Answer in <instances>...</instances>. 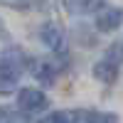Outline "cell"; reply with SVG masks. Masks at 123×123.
I'll return each mask as SVG.
<instances>
[{
	"label": "cell",
	"mask_w": 123,
	"mask_h": 123,
	"mask_svg": "<svg viewBox=\"0 0 123 123\" xmlns=\"http://www.w3.org/2000/svg\"><path fill=\"white\" fill-rule=\"evenodd\" d=\"M27 69V54L20 47H7L0 54V91L10 94Z\"/></svg>",
	"instance_id": "cell-1"
},
{
	"label": "cell",
	"mask_w": 123,
	"mask_h": 123,
	"mask_svg": "<svg viewBox=\"0 0 123 123\" xmlns=\"http://www.w3.org/2000/svg\"><path fill=\"white\" fill-rule=\"evenodd\" d=\"M121 59H123V49H121V44H113V47L106 52V57L98 59L96 64H94V69H91L94 79H98L101 84H113V81L118 79Z\"/></svg>",
	"instance_id": "cell-2"
},
{
	"label": "cell",
	"mask_w": 123,
	"mask_h": 123,
	"mask_svg": "<svg viewBox=\"0 0 123 123\" xmlns=\"http://www.w3.org/2000/svg\"><path fill=\"white\" fill-rule=\"evenodd\" d=\"M49 108V96L44 94L42 89H35V86H25L17 91V111L20 113H42V111Z\"/></svg>",
	"instance_id": "cell-3"
},
{
	"label": "cell",
	"mask_w": 123,
	"mask_h": 123,
	"mask_svg": "<svg viewBox=\"0 0 123 123\" xmlns=\"http://www.w3.org/2000/svg\"><path fill=\"white\" fill-rule=\"evenodd\" d=\"M39 39H42V44L49 47L54 54H62L67 49V35H64V27L57 25V22H44L39 27Z\"/></svg>",
	"instance_id": "cell-4"
},
{
	"label": "cell",
	"mask_w": 123,
	"mask_h": 123,
	"mask_svg": "<svg viewBox=\"0 0 123 123\" xmlns=\"http://www.w3.org/2000/svg\"><path fill=\"white\" fill-rule=\"evenodd\" d=\"M62 69H64V67H62V62L57 57H47V59L37 62V67L32 69V74H35V79L39 81V84L47 89V86H54V81L62 74Z\"/></svg>",
	"instance_id": "cell-5"
},
{
	"label": "cell",
	"mask_w": 123,
	"mask_h": 123,
	"mask_svg": "<svg viewBox=\"0 0 123 123\" xmlns=\"http://www.w3.org/2000/svg\"><path fill=\"white\" fill-rule=\"evenodd\" d=\"M121 25H123V7H104L96 12L98 32H116Z\"/></svg>",
	"instance_id": "cell-6"
},
{
	"label": "cell",
	"mask_w": 123,
	"mask_h": 123,
	"mask_svg": "<svg viewBox=\"0 0 123 123\" xmlns=\"http://www.w3.org/2000/svg\"><path fill=\"white\" fill-rule=\"evenodd\" d=\"M69 15H86V12H98L104 0H62Z\"/></svg>",
	"instance_id": "cell-7"
},
{
	"label": "cell",
	"mask_w": 123,
	"mask_h": 123,
	"mask_svg": "<svg viewBox=\"0 0 123 123\" xmlns=\"http://www.w3.org/2000/svg\"><path fill=\"white\" fill-rule=\"evenodd\" d=\"M47 0H0V5L12 7V10H42Z\"/></svg>",
	"instance_id": "cell-8"
},
{
	"label": "cell",
	"mask_w": 123,
	"mask_h": 123,
	"mask_svg": "<svg viewBox=\"0 0 123 123\" xmlns=\"http://www.w3.org/2000/svg\"><path fill=\"white\" fill-rule=\"evenodd\" d=\"M0 123H27V116L20 113V111L0 108Z\"/></svg>",
	"instance_id": "cell-9"
},
{
	"label": "cell",
	"mask_w": 123,
	"mask_h": 123,
	"mask_svg": "<svg viewBox=\"0 0 123 123\" xmlns=\"http://www.w3.org/2000/svg\"><path fill=\"white\" fill-rule=\"evenodd\" d=\"M39 123H71V111H52Z\"/></svg>",
	"instance_id": "cell-10"
},
{
	"label": "cell",
	"mask_w": 123,
	"mask_h": 123,
	"mask_svg": "<svg viewBox=\"0 0 123 123\" xmlns=\"http://www.w3.org/2000/svg\"><path fill=\"white\" fill-rule=\"evenodd\" d=\"M0 35H5V20L0 17Z\"/></svg>",
	"instance_id": "cell-11"
}]
</instances>
